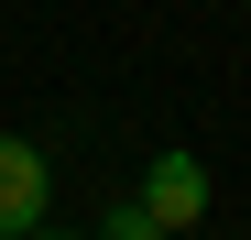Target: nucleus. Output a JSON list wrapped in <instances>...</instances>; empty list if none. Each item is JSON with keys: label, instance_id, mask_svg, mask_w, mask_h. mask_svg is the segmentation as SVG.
<instances>
[{"label": "nucleus", "instance_id": "f257e3e1", "mask_svg": "<svg viewBox=\"0 0 251 240\" xmlns=\"http://www.w3.org/2000/svg\"><path fill=\"white\" fill-rule=\"evenodd\" d=\"M131 208H142L153 229H197V218H207V164H197L186 142H164L153 164H142V196H131Z\"/></svg>", "mask_w": 251, "mask_h": 240}, {"label": "nucleus", "instance_id": "f03ea898", "mask_svg": "<svg viewBox=\"0 0 251 240\" xmlns=\"http://www.w3.org/2000/svg\"><path fill=\"white\" fill-rule=\"evenodd\" d=\"M44 196H55V175H44V142H22V131H0V240H22V229H44Z\"/></svg>", "mask_w": 251, "mask_h": 240}, {"label": "nucleus", "instance_id": "7ed1b4c3", "mask_svg": "<svg viewBox=\"0 0 251 240\" xmlns=\"http://www.w3.org/2000/svg\"><path fill=\"white\" fill-rule=\"evenodd\" d=\"M88 240H175V229H153V218H142V208H109V218H99V229H88Z\"/></svg>", "mask_w": 251, "mask_h": 240}, {"label": "nucleus", "instance_id": "20e7f679", "mask_svg": "<svg viewBox=\"0 0 251 240\" xmlns=\"http://www.w3.org/2000/svg\"><path fill=\"white\" fill-rule=\"evenodd\" d=\"M22 240H76V229H22Z\"/></svg>", "mask_w": 251, "mask_h": 240}]
</instances>
